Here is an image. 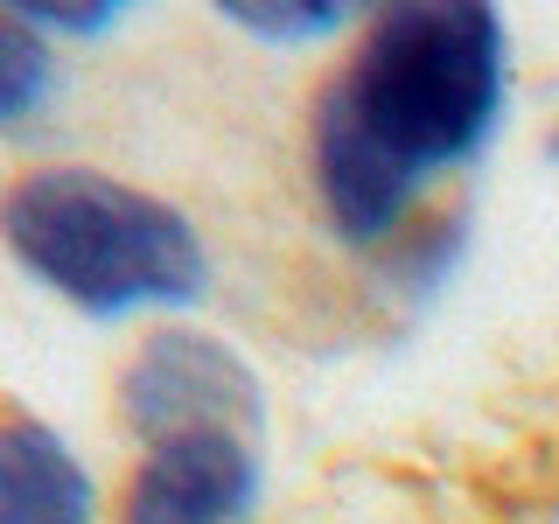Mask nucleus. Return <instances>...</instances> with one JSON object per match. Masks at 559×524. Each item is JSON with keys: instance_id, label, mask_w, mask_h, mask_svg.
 <instances>
[{"instance_id": "1", "label": "nucleus", "mask_w": 559, "mask_h": 524, "mask_svg": "<svg viewBox=\"0 0 559 524\" xmlns=\"http://www.w3.org/2000/svg\"><path fill=\"white\" fill-rule=\"evenodd\" d=\"M503 112V22L476 0L384 8L314 105V189L349 245L399 238L433 168H454Z\"/></svg>"}, {"instance_id": "2", "label": "nucleus", "mask_w": 559, "mask_h": 524, "mask_svg": "<svg viewBox=\"0 0 559 524\" xmlns=\"http://www.w3.org/2000/svg\"><path fill=\"white\" fill-rule=\"evenodd\" d=\"M0 238L43 287H57L84 314L182 308L210 279L197 224L98 168L22 175L0 196Z\"/></svg>"}, {"instance_id": "3", "label": "nucleus", "mask_w": 559, "mask_h": 524, "mask_svg": "<svg viewBox=\"0 0 559 524\" xmlns=\"http://www.w3.org/2000/svg\"><path fill=\"white\" fill-rule=\"evenodd\" d=\"M119 406L147 448L182 441V433H245L252 441L259 378L245 371L231 343L203 336V329H154L119 371Z\"/></svg>"}, {"instance_id": "4", "label": "nucleus", "mask_w": 559, "mask_h": 524, "mask_svg": "<svg viewBox=\"0 0 559 524\" xmlns=\"http://www.w3.org/2000/svg\"><path fill=\"white\" fill-rule=\"evenodd\" d=\"M259 497V454L245 433H182L147 448L119 524H238Z\"/></svg>"}, {"instance_id": "5", "label": "nucleus", "mask_w": 559, "mask_h": 524, "mask_svg": "<svg viewBox=\"0 0 559 524\" xmlns=\"http://www.w3.org/2000/svg\"><path fill=\"white\" fill-rule=\"evenodd\" d=\"M98 489L70 441L43 419L0 427V524H92Z\"/></svg>"}, {"instance_id": "6", "label": "nucleus", "mask_w": 559, "mask_h": 524, "mask_svg": "<svg viewBox=\"0 0 559 524\" xmlns=\"http://www.w3.org/2000/svg\"><path fill=\"white\" fill-rule=\"evenodd\" d=\"M49 98H57V49H49V35L22 8H0V133L43 119Z\"/></svg>"}, {"instance_id": "7", "label": "nucleus", "mask_w": 559, "mask_h": 524, "mask_svg": "<svg viewBox=\"0 0 559 524\" xmlns=\"http://www.w3.org/2000/svg\"><path fill=\"white\" fill-rule=\"evenodd\" d=\"M224 22L266 35V43H314V35H336L349 8H336V0H231Z\"/></svg>"}, {"instance_id": "8", "label": "nucleus", "mask_w": 559, "mask_h": 524, "mask_svg": "<svg viewBox=\"0 0 559 524\" xmlns=\"http://www.w3.org/2000/svg\"><path fill=\"white\" fill-rule=\"evenodd\" d=\"M22 14L43 35H105V28H119L112 0H22Z\"/></svg>"}, {"instance_id": "9", "label": "nucleus", "mask_w": 559, "mask_h": 524, "mask_svg": "<svg viewBox=\"0 0 559 524\" xmlns=\"http://www.w3.org/2000/svg\"><path fill=\"white\" fill-rule=\"evenodd\" d=\"M454 252H462V224H427L419 238H406V252H399V273L413 279V287H433L448 266H454Z\"/></svg>"}]
</instances>
